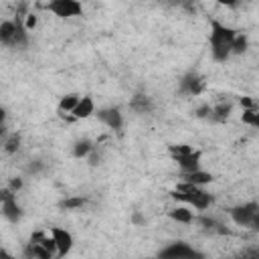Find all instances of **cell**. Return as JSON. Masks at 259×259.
Masks as SVG:
<instances>
[{
    "instance_id": "6da1fadb",
    "label": "cell",
    "mask_w": 259,
    "mask_h": 259,
    "mask_svg": "<svg viewBox=\"0 0 259 259\" xmlns=\"http://www.w3.org/2000/svg\"><path fill=\"white\" fill-rule=\"evenodd\" d=\"M237 30L219 22V20H210V34H208V49H210V57L217 63H225L231 55H233V38H235Z\"/></svg>"
},
{
    "instance_id": "7a4b0ae2",
    "label": "cell",
    "mask_w": 259,
    "mask_h": 259,
    "mask_svg": "<svg viewBox=\"0 0 259 259\" xmlns=\"http://www.w3.org/2000/svg\"><path fill=\"white\" fill-rule=\"evenodd\" d=\"M172 198L180 200L182 204H188L192 210H198V212L210 208V204L214 200L212 194L206 190V186H196V184L184 182V180H180L176 184V188L172 190Z\"/></svg>"
},
{
    "instance_id": "3957f363",
    "label": "cell",
    "mask_w": 259,
    "mask_h": 259,
    "mask_svg": "<svg viewBox=\"0 0 259 259\" xmlns=\"http://www.w3.org/2000/svg\"><path fill=\"white\" fill-rule=\"evenodd\" d=\"M0 45L10 49H24L28 45V30L18 18L0 22Z\"/></svg>"
},
{
    "instance_id": "277c9868",
    "label": "cell",
    "mask_w": 259,
    "mask_h": 259,
    "mask_svg": "<svg viewBox=\"0 0 259 259\" xmlns=\"http://www.w3.org/2000/svg\"><path fill=\"white\" fill-rule=\"evenodd\" d=\"M231 219L235 225L239 227H249V229H257L259 225V204L255 200H249V202H243V204H237L229 210Z\"/></svg>"
},
{
    "instance_id": "5b68a950",
    "label": "cell",
    "mask_w": 259,
    "mask_h": 259,
    "mask_svg": "<svg viewBox=\"0 0 259 259\" xmlns=\"http://www.w3.org/2000/svg\"><path fill=\"white\" fill-rule=\"evenodd\" d=\"M47 10L57 18H77L83 14V4L79 0H49Z\"/></svg>"
},
{
    "instance_id": "8992f818",
    "label": "cell",
    "mask_w": 259,
    "mask_h": 259,
    "mask_svg": "<svg viewBox=\"0 0 259 259\" xmlns=\"http://www.w3.org/2000/svg\"><path fill=\"white\" fill-rule=\"evenodd\" d=\"M0 208H2V214L6 217V221H10V223H18L22 217V208L16 200V194L10 192L8 188H0Z\"/></svg>"
},
{
    "instance_id": "52a82bcc",
    "label": "cell",
    "mask_w": 259,
    "mask_h": 259,
    "mask_svg": "<svg viewBox=\"0 0 259 259\" xmlns=\"http://www.w3.org/2000/svg\"><path fill=\"white\" fill-rule=\"evenodd\" d=\"M49 235H51V239H53V243H55V251H57L55 257H65V255L71 253L73 243H75L71 231H67V229H63V227H51V229H49Z\"/></svg>"
},
{
    "instance_id": "ba28073f",
    "label": "cell",
    "mask_w": 259,
    "mask_h": 259,
    "mask_svg": "<svg viewBox=\"0 0 259 259\" xmlns=\"http://www.w3.org/2000/svg\"><path fill=\"white\" fill-rule=\"evenodd\" d=\"M158 255H160V257H170V259H190V257H200V253H198L194 247H190L188 243H184V241H174V243H170L168 247L160 249Z\"/></svg>"
},
{
    "instance_id": "9c48e42d",
    "label": "cell",
    "mask_w": 259,
    "mask_h": 259,
    "mask_svg": "<svg viewBox=\"0 0 259 259\" xmlns=\"http://www.w3.org/2000/svg\"><path fill=\"white\" fill-rule=\"evenodd\" d=\"M93 115H97V119L113 132H119L123 125V115H121L119 107H103V109H97V113H93Z\"/></svg>"
},
{
    "instance_id": "30bf717a",
    "label": "cell",
    "mask_w": 259,
    "mask_h": 259,
    "mask_svg": "<svg viewBox=\"0 0 259 259\" xmlns=\"http://www.w3.org/2000/svg\"><path fill=\"white\" fill-rule=\"evenodd\" d=\"M200 158H202L200 150L190 148L188 152H184V154H180V156H176V158H172V160L178 164L180 172H192V170H196V168L202 166V164H200Z\"/></svg>"
},
{
    "instance_id": "8fae6325",
    "label": "cell",
    "mask_w": 259,
    "mask_h": 259,
    "mask_svg": "<svg viewBox=\"0 0 259 259\" xmlns=\"http://www.w3.org/2000/svg\"><path fill=\"white\" fill-rule=\"evenodd\" d=\"M168 219L178 225H192L196 221V214L188 204H176L168 210Z\"/></svg>"
},
{
    "instance_id": "7c38bea8",
    "label": "cell",
    "mask_w": 259,
    "mask_h": 259,
    "mask_svg": "<svg viewBox=\"0 0 259 259\" xmlns=\"http://www.w3.org/2000/svg\"><path fill=\"white\" fill-rule=\"evenodd\" d=\"M93 113H95V101H93V97L91 95H81L79 101H77V105L71 111V117L73 119H87Z\"/></svg>"
},
{
    "instance_id": "4fadbf2b",
    "label": "cell",
    "mask_w": 259,
    "mask_h": 259,
    "mask_svg": "<svg viewBox=\"0 0 259 259\" xmlns=\"http://www.w3.org/2000/svg\"><path fill=\"white\" fill-rule=\"evenodd\" d=\"M202 87H204V83L196 73H186L180 79V93H184V95H198L202 91Z\"/></svg>"
},
{
    "instance_id": "5bb4252c",
    "label": "cell",
    "mask_w": 259,
    "mask_h": 259,
    "mask_svg": "<svg viewBox=\"0 0 259 259\" xmlns=\"http://www.w3.org/2000/svg\"><path fill=\"white\" fill-rule=\"evenodd\" d=\"M180 178H182L184 182H192V184H196V186H208V184L214 180V176H212L208 170H204L202 166L196 168V170H192V172H182Z\"/></svg>"
},
{
    "instance_id": "9a60e30c",
    "label": "cell",
    "mask_w": 259,
    "mask_h": 259,
    "mask_svg": "<svg viewBox=\"0 0 259 259\" xmlns=\"http://www.w3.org/2000/svg\"><path fill=\"white\" fill-rule=\"evenodd\" d=\"M231 113H233V103H231V101H221V103L210 105L208 117H210L212 121H227Z\"/></svg>"
},
{
    "instance_id": "2e32d148",
    "label": "cell",
    "mask_w": 259,
    "mask_h": 259,
    "mask_svg": "<svg viewBox=\"0 0 259 259\" xmlns=\"http://www.w3.org/2000/svg\"><path fill=\"white\" fill-rule=\"evenodd\" d=\"M24 255H26V257H38V259H51V257H53V253H51L49 249H45L40 243H36V241H32V239H30V243H26Z\"/></svg>"
},
{
    "instance_id": "e0dca14e",
    "label": "cell",
    "mask_w": 259,
    "mask_h": 259,
    "mask_svg": "<svg viewBox=\"0 0 259 259\" xmlns=\"http://www.w3.org/2000/svg\"><path fill=\"white\" fill-rule=\"evenodd\" d=\"M79 97H81L79 93H67V95H63V97L59 99V113H61V115H65V113L71 115V111H73V107L77 105Z\"/></svg>"
},
{
    "instance_id": "ac0fdd59",
    "label": "cell",
    "mask_w": 259,
    "mask_h": 259,
    "mask_svg": "<svg viewBox=\"0 0 259 259\" xmlns=\"http://www.w3.org/2000/svg\"><path fill=\"white\" fill-rule=\"evenodd\" d=\"M93 150H95V146H93V142H89V140H77V142L73 144V156H75V158H87Z\"/></svg>"
},
{
    "instance_id": "d6986e66",
    "label": "cell",
    "mask_w": 259,
    "mask_h": 259,
    "mask_svg": "<svg viewBox=\"0 0 259 259\" xmlns=\"http://www.w3.org/2000/svg\"><path fill=\"white\" fill-rule=\"evenodd\" d=\"M247 49H249V38H247V34L237 30V34H235V38H233V55H243Z\"/></svg>"
},
{
    "instance_id": "ffe728a7",
    "label": "cell",
    "mask_w": 259,
    "mask_h": 259,
    "mask_svg": "<svg viewBox=\"0 0 259 259\" xmlns=\"http://www.w3.org/2000/svg\"><path fill=\"white\" fill-rule=\"evenodd\" d=\"M243 123L251 125V127H259V113H257V107H247L243 109V115H241Z\"/></svg>"
},
{
    "instance_id": "44dd1931",
    "label": "cell",
    "mask_w": 259,
    "mask_h": 259,
    "mask_svg": "<svg viewBox=\"0 0 259 259\" xmlns=\"http://www.w3.org/2000/svg\"><path fill=\"white\" fill-rule=\"evenodd\" d=\"M83 204H85V198L83 196H71V198H65L61 202V206L67 208V210H79Z\"/></svg>"
},
{
    "instance_id": "7402d4cb",
    "label": "cell",
    "mask_w": 259,
    "mask_h": 259,
    "mask_svg": "<svg viewBox=\"0 0 259 259\" xmlns=\"http://www.w3.org/2000/svg\"><path fill=\"white\" fill-rule=\"evenodd\" d=\"M18 148H20V136L10 134V136L6 138V142H4V150H6L8 154H14V152H18Z\"/></svg>"
},
{
    "instance_id": "603a6c76",
    "label": "cell",
    "mask_w": 259,
    "mask_h": 259,
    "mask_svg": "<svg viewBox=\"0 0 259 259\" xmlns=\"http://www.w3.org/2000/svg\"><path fill=\"white\" fill-rule=\"evenodd\" d=\"M22 186H24V180H22L20 176H14V178H10V182H8V186H6V188H8L10 192H14V194H16V192H20V190H22Z\"/></svg>"
},
{
    "instance_id": "cb8c5ba5",
    "label": "cell",
    "mask_w": 259,
    "mask_h": 259,
    "mask_svg": "<svg viewBox=\"0 0 259 259\" xmlns=\"http://www.w3.org/2000/svg\"><path fill=\"white\" fill-rule=\"evenodd\" d=\"M36 24H38V16H36V14H32V12H30V14H26V18H24L22 26L30 32V30H34V28H36Z\"/></svg>"
},
{
    "instance_id": "d4e9b609",
    "label": "cell",
    "mask_w": 259,
    "mask_h": 259,
    "mask_svg": "<svg viewBox=\"0 0 259 259\" xmlns=\"http://www.w3.org/2000/svg\"><path fill=\"white\" fill-rule=\"evenodd\" d=\"M132 223H134L136 227H140V225H144V223H146V217H144L142 212L134 210V212H132Z\"/></svg>"
},
{
    "instance_id": "484cf974",
    "label": "cell",
    "mask_w": 259,
    "mask_h": 259,
    "mask_svg": "<svg viewBox=\"0 0 259 259\" xmlns=\"http://www.w3.org/2000/svg\"><path fill=\"white\" fill-rule=\"evenodd\" d=\"M241 107H243V109H247V107H257V105H255V101H253V99L243 97V99H241Z\"/></svg>"
},
{
    "instance_id": "4316f807",
    "label": "cell",
    "mask_w": 259,
    "mask_h": 259,
    "mask_svg": "<svg viewBox=\"0 0 259 259\" xmlns=\"http://www.w3.org/2000/svg\"><path fill=\"white\" fill-rule=\"evenodd\" d=\"M221 6H227V8H233V6H237L241 0H217Z\"/></svg>"
},
{
    "instance_id": "83f0119b",
    "label": "cell",
    "mask_w": 259,
    "mask_h": 259,
    "mask_svg": "<svg viewBox=\"0 0 259 259\" xmlns=\"http://www.w3.org/2000/svg\"><path fill=\"white\" fill-rule=\"evenodd\" d=\"M6 117H8V111H6V107H4V105H0V125H4V123H6Z\"/></svg>"
}]
</instances>
